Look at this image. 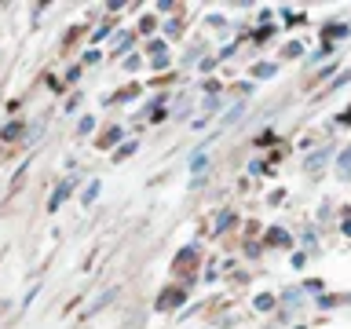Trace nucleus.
<instances>
[{"mask_svg":"<svg viewBox=\"0 0 351 329\" xmlns=\"http://www.w3.org/2000/svg\"><path fill=\"white\" fill-rule=\"evenodd\" d=\"M183 300H186V296H183V289H176V293L169 289V293H165V296H161V304H158V307H172V304H176V307H180Z\"/></svg>","mask_w":351,"mask_h":329,"instance_id":"nucleus-7","label":"nucleus"},{"mask_svg":"<svg viewBox=\"0 0 351 329\" xmlns=\"http://www.w3.org/2000/svg\"><path fill=\"white\" fill-rule=\"evenodd\" d=\"M73 194V180H62L59 186H55V194H51V202H48V208H51V212H59V205L66 202V197H70Z\"/></svg>","mask_w":351,"mask_h":329,"instance_id":"nucleus-1","label":"nucleus"},{"mask_svg":"<svg viewBox=\"0 0 351 329\" xmlns=\"http://www.w3.org/2000/svg\"><path fill=\"white\" fill-rule=\"evenodd\" d=\"M202 169H208V154H205V150H194V158H191V172H194V180L202 175Z\"/></svg>","mask_w":351,"mask_h":329,"instance_id":"nucleus-3","label":"nucleus"},{"mask_svg":"<svg viewBox=\"0 0 351 329\" xmlns=\"http://www.w3.org/2000/svg\"><path fill=\"white\" fill-rule=\"evenodd\" d=\"M117 48H114V55H128V48H132V33H117Z\"/></svg>","mask_w":351,"mask_h":329,"instance_id":"nucleus-12","label":"nucleus"},{"mask_svg":"<svg viewBox=\"0 0 351 329\" xmlns=\"http://www.w3.org/2000/svg\"><path fill=\"white\" fill-rule=\"evenodd\" d=\"M263 241H267V245H293L289 230H282V227H271L267 234H263Z\"/></svg>","mask_w":351,"mask_h":329,"instance_id":"nucleus-2","label":"nucleus"},{"mask_svg":"<svg viewBox=\"0 0 351 329\" xmlns=\"http://www.w3.org/2000/svg\"><path fill=\"white\" fill-rule=\"evenodd\" d=\"M106 37H110V26H99V29H95V37H92V44H99V40H106Z\"/></svg>","mask_w":351,"mask_h":329,"instance_id":"nucleus-18","label":"nucleus"},{"mask_svg":"<svg viewBox=\"0 0 351 329\" xmlns=\"http://www.w3.org/2000/svg\"><path fill=\"white\" fill-rule=\"evenodd\" d=\"M274 73H278V66H274V62H260L256 70H252V77H260V81H271Z\"/></svg>","mask_w":351,"mask_h":329,"instance_id":"nucleus-6","label":"nucleus"},{"mask_svg":"<svg viewBox=\"0 0 351 329\" xmlns=\"http://www.w3.org/2000/svg\"><path fill=\"white\" fill-rule=\"evenodd\" d=\"M340 230H344V234H348V238H351V216H348V219H344V223H340Z\"/></svg>","mask_w":351,"mask_h":329,"instance_id":"nucleus-20","label":"nucleus"},{"mask_svg":"<svg viewBox=\"0 0 351 329\" xmlns=\"http://www.w3.org/2000/svg\"><path fill=\"white\" fill-rule=\"evenodd\" d=\"M194 256H197V245H186L180 256H176V263H186V260H194Z\"/></svg>","mask_w":351,"mask_h":329,"instance_id":"nucleus-15","label":"nucleus"},{"mask_svg":"<svg viewBox=\"0 0 351 329\" xmlns=\"http://www.w3.org/2000/svg\"><path fill=\"white\" fill-rule=\"evenodd\" d=\"M22 125H26V121H11V125L0 132V139H4V143H15V139L22 136Z\"/></svg>","mask_w":351,"mask_h":329,"instance_id":"nucleus-4","label":"nucleus"},{"mask_svg":"<svg viewBox=\"0 0 351 329\" xmlns=\"http://www.w3.org/2000/svg\"><path fill=\"white\" fill-rule=\"evenodd\" d=\"M326 161H329V150H318L315 158H307V161H304V169H307V172H315L318 164H326Z\"/></svg>","mask_w":351,"mask_h":329,"instance_id":"nucleus-8","label":"nucleus"},{"mask_svg":"<svg viewBox=\"0 0 351 329\" xmlns=\"http://www.w3.org/2000/svg\"><path fill=\"white\" fill-rule=\"evenodd\" d=\"M340 33H348V26H340V22H337V26H326L322 29V37H340Z\"/></svg>","mask_w":351,"mask_h":329,"instance_id":"nucleus-17","label":"nucleus"},{"mask_svg":"<svg viewBox=\"0 0 351 329\" xmlns=\"http://www.w3.org/2000/svg\"><path fill=\"white\" fill-rule=\"evenodd\" d=\"M77 132H81V136H92V132H95V117L92 114L81 117V121H77Z\"/></svg>","mask_w":351,"mask_h":329,"instance_id":"nucleus-10","label":"nucleus"},{"mask_svg":"<svg viewBox=\"0 0 351 329\" xmlns=\"http://www.w3.org/2000/svg\"><path fill=\"white\" fill-rule=\"evenodd\" d=\"M132 154H136V143H125V147H117V150H114V161H128Z\"/></svg>","mask_w":351,"mask_h":329,"instance_id":"nucleus-11","label":"nucleus"},{"mask_svg":"<svg viewBox=\"0 0 351 329\" xmlns=\"http://www.w3.org/2000/svg\"><path fill=\"white\" fill-rule=\"evenodd\" d=\"M282 300L289 304V307H300V304H304V289H289V293L282 296Z\"/></svg>","mask_w":351,"mask_h":329,"instance_id":"nucleus-13","label":"nucleus"},{"mask_svg":"<svg viewBox=\"0 0 351 329\" xmlns=\"http://www.w3.org/2000/svg\"><path fill=\"white\" fill-rule=\"evenodd\" d=\"M125 70H139V55H128V59H125Z\"/></svg>","mask_w":351,"mask_h":329,"instance_id":"nucleus-19","label":"nucleus"},{"mask_svg":"<svg viewBox=\"0 0 351 329\" xmlns=\"http://www.w3.org/2000/svg\"><path fill=\"white\" fill-rule=\"evenodd\" d=\"M340 300H348V296H318V307H333V304H340Z\"/></svg>","mask_w":351,"mask_h":329,"instance_id":"nucleus-16","label":"nucleus"},{"mask_svg":"<svg viewBox=\"0 0 351 329\" xmlns=\"http://www.w3.org/2000/svg\"><path fill=\"white\" fill-rule=\"evenodd\" d=\"M95 197H99V180H92V186H84V194H81V202H84V208L92 205Z\"/></svg>","mask_w":351,"mask_h":329,"instance_id":"nucleus-9","label":"nucleus"},{"mask_svg":"<svg viewBox=\"0 0 351 329\" xmlns=\"http://www.w3.org/2000/svg\"><path fill=\"white\" fill-rule=\"evenodd\" d=\"M296 329H304V326H296Z\"/></svg>","mask_w":351,"mask_h":329,"instance_id":"nucleus-21","label":"nucleus"},{"mask_svg":"<svg viewBox=\"0 0 351 329\" xmlns=\"http://www.w3.org/2000/svg\"><path fill=\"white\" fill-rule=\"evenodd\" d=\"M230 223H234V216H230V212H223V216L216 219V234H223V230H227Z\"/></svg>","mask_w":351,"mask_h":329,"instance_id":"nucleus-14","label":"nucleus"},{"mask_svg":"<svg viewBox=\"0 0 351 329\" xmlns=\"http://www.w3.org/2000/svg\"><path fill=\"white\" fill-rule=\"evenodd\" d=\"M274 304H278V300H274L271 293H256V300H252V307H256V311H274Z\"/></svg>","mask_w":351,"mask_h":329,"instance_id":"nucleus-5","label":"nucleus"}]
</instances>
